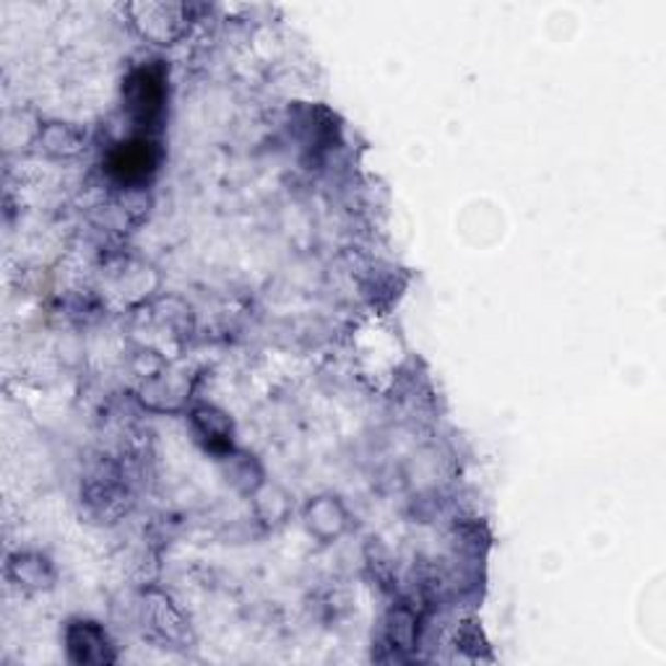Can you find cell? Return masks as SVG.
Instances as JSON below:
<instances>
[{
	"mask_svg": "<svg viewBox=\"0 0 666 666\" xmlns=\"http://www.w3.org/2000/svg\"><path fill=\"white\" fill-rule=\"evenodd\" d=\"M42 141H45V149L55 157H73L81 151L83 134L68 123H50V128L45 130Z\"/></svg>",
	"mask_w": 666,
	"mask_h": 666,
	"instance_id": "obj_6",
	"label": "cell"
},
{
	"mask_svg": "<svg viewBox=\"0 0 666 666\" xmlns=\"http://www.w3.org/2000/svg\"><path fill=\"white\" fill-rule=\"evenodd\" d=\"M125 110L136 123H157L164 110V76L159 68H138L125 81Z\"/></svg>",
	"mask_w": 666,
	"mask_h": 666,
	"instance_id": "obj_1",
	"label": "cell"
},
{
	"mask_svg": "<svg viewBox=\"0 0 666 666\" xmlns=\"http://www.w3.org/2000/svg\"><path fill=\"white\" fill-rule=\"evenodd\" d=\"M193 429L211 453H229L232 450V422L219 409L198 406L193 412Z\"/></svg>",
	"mask_w": 666,
	"mask_h": 666,
	"instance_id": "obj_5",
	"label": "cell"
},
{
	"mask_svg": "<svg viewBox=\"0 0 666 666\" xmlns=\"http://www.w3.org/2000/svg\"><path fill=\"white\" fill-rule=\"evenodd\" d=\"M164 607H166V596H157V599L151 601V622H154L151 628H154L162 638H166V641H177V638L185 633L183 620H180L175 607H170V612L164 617Z\"/></svg>",
	"mask_w": 666,
	"mask_h": 666,
	"instance_id": "obj_7",
	"label": "cell"
},
{
	"mask_svg": "<svg viewBox=\"0 0 666 666\" xmlns=\"http://www.w3.org/2000/svg\"><path fill=\"white\" fill-rule=\"evenodd\" d=\"M157 143L149 138H134V141L120 143L110 157V172L120 183H141L149 177V172L157 170Z\"/></svg>",
	"mask_w": 666,
	"mask_h": 666,
	"instance_id": "obj_3",
	"label": "cell"
},
{
	"mask_svg": "<svg viewBox=\"0 0 666 666\" xmlns=\"http://www.w3.org/2000/svg\"><path fill=\"white\" fill-rule=\"evenodd\" d=\"M11 571H19L16 581L24 583V586H45L42 581L50 578V565H47V560L39 558V554H19V558L11 562Z\"/></svg>",
	"mask_w": 666,
	"mask_h": 666,
	"instance_id": "obj_8",
	"label": "cell"
},
{
	"mask_svg": "<svg viewBox=\"0 0 666 666\" xmlns=\"http://www.w3.org/2000/svg\"><path fill=\"white\" fill-rule=\"evenodd\" d=\"M305 524H308L312 537H318L321 541H333L346 531L349 516H346L342 500L333 495H321L312 500L308 510H305Z\"/></svg>",
	"mask_w": 666,
	"mask_h": 666,
	"instance_id": "obj_4",
	"label": "cell"
},
{
	"mask_svg": "<svg viewBox=\"0 0 666 666\" xmlns=\"http://www.w3.org/2000/svg\"><path fill=\"white\" fill-rule=\"evenodd\" d=\"M68 656L76 664H110L115 662L113 643L100 624L92 620H76L66 630Z\"/></svg>",
	"mask_w": 666,
	"mask_h": 666,
	"instance_id": "obj_2",
	"label": "cell"
}]
</instances>
